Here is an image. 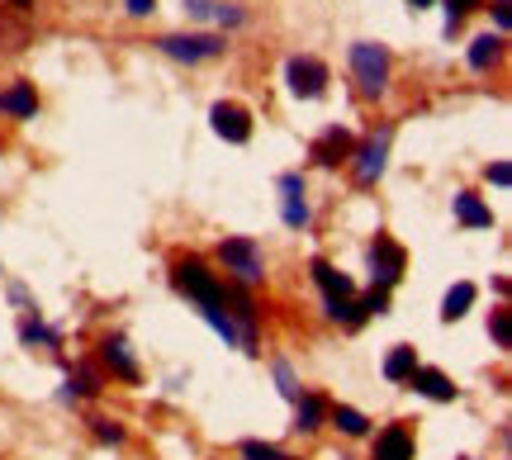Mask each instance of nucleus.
Masks as SVG:
<instances>
[{
    "label": "nucleus",
    "mask_w": 512,
    "mask_h": 460,
    "mask_svg": "<svg viewBox=\"0 0 512 460\" xmlns=\"http://www.w3.org/2000/svg\"><path fill=\"white\" fill-rule=\"evenodd\" d=\"M171 285H176L185 299H195V304H200V313L204 309H228V285H223V280L214 276L200 257L176 261V266H171Z\"/></svg>",
    "instance_id": "nucleus-1"
},
{
    "label": "nucleus",
    "mask_w": 512,
    "mask_h": 460,
    "mask_svg": "<svg viewBox=\"0 0 512 460\" xmlns=\"http://www.w3.org/2000/svg\"><path fill=\"white\" fill-rule=\"evenodd\" d=\"M351 76H356L361 95L380 100L389 91V48L384 43H351Z\"/></svg>",
    "instance_id": "nucleus-2"
},
{
    "label": "nucleus",
    "mask_w": 512,
    "mask_h": 460,
    "mask_svg": "<svg viewBox=\"0 0 512 460\" xmlns=\"http://www.w3.org/2000/svg\"><path fill=\"white\" fill-rule=\"evenodd\" d=\"M389 143H394V129L384 124V129L370 133L366 143H356V148H351V181L361 185V190L384 176V166H389Z\"/></svg>",
    "instance_id": "nucleus-3"
},
{
    "label": "nucleus",
    "mask_w": 512,
    "mask_h": 460,
    "mask_svg": "<svg viewBox=\"0 0 512 460\" xmlns=\"http://www.w3.org/2000/svg\"><path fill=\"white\" fill-rule=\"evenodd\" d=\"M214 257H219V266H223V271H228L233 280H238V285H261V276H266L256 238H223Z\"/></svg>",
    "instance_id": "nucleus-4"
},
{
    "label": "nucleus",
    "mask_w": 512,
    "mask_h": 460,
    "mask_svg": "<svg viewBox=\"0 0 512 460\" xmlns=\"http://www.w3.org/2000/svg\"><path fill=\"white\" fill-rule=\"evenodd\" d=\"M157 48L166 57L185 62V67H195V62H214V57L228 53V38L223 34H166V38H157Z\"/></svg>",
    "instance_id": "nucleus-5"
},
{
    "label": "nucleus",
    "mask_w": 512,
    "mask_h": 460,
    "mask_svg": "<svg viewBox=\"0 0 512 460\" xmlns=\"http://www.w3.org/2000/svg\"><path fill=\"white\" fill-rule=\"evenodd\" d=\"M403 266H408V252L389 233H375V242H370V285L394 290L403 280Z\"/></svg>",
    "instance_id": "nucleus-6"
},
{
    "label": "nucleus",
    "mask_w": 512,
    "mask_h": 460,
    "mask_svg": "<svg viewBox=\"0 0 512 460\" xmlns=\"http://www.w3.org/2000/svg\"><path fill=\"white\" fill-rule=\"evenodd\" d=\"M285 81H290V95L318 100V95L328 91V67H323L318 57H290V62H285Z\"/></svg>",
    "instance_id": "nucleus-7"
},
{
    "label": "nucleus",
    "mask_w": 512,
    "mask_h": 460,
    "mask_svg": "<svg viewBox=\"0 0 512 460\" xmlns=\"http://www.w3.org/2000/svg\"><path fill=\"white\" fill-rule=\"evenodd\" d=\"M280 219H285V228H309V200H304V176L299 171H285L280 176Z\"/></svg>",
    "instance_id": "nucleus-8"
},
{
    "label": "nucleus",
    "mask_w": 512,
    "mask_h": 460,
    "mask_svg": "<svg viewBox=\"0 0 512 460\" xmlns=\"http://www.w3.org/2000/svg\"><path fill=\"white\" fill-rule=\"evenodd\" d=\"M209 124H214V133H219L223 143H238V148L252 138V114L242 110V105H233V100H219L209 110Z\"/></svg>",
    "instance_id": "nucleus-9"
},
{
    "label": "nucleus",
    "mask_w": 512,
    "mask_h": 460,
    "mask_svg": "<svg viewBox=\"0 0 512 460\" xmlns=\"http://www.w3.org/2000/svg\"><path fill=\"white\" fill-rule=\"evenodd\" d=\"M100 366L110 370V375H119V380H128V385L143 380V370H138V361H133V351H128L124 337H105V342H100Z\"/></svg>",
    "instance_id": "nucleus-10"
},
{
    "label": "nucleus",
    "mask_w": 512,
    "mask_h": 460,
    "mask_svg": "<svg viewBox=\"0 0 512 460\" xmlns=\"http://www.w3.org/2000/svg\"><path fill=\"white\" fill-rule=\"evenodd\" d=\"M403 385H413L422 399H437V404H451V399L460 394L456 380H451L446 370H432V366H418L413 375H408V380H403Z\"/></svg>",
    "instance_id": "nucleus-11"
},
{
    "label": "nucleus",
    "mask_w": 512,
    "mask_h": 460,
    "mask_svg": "<svg viewBox=\"0 0 512 460\" xmlns=\"http://www.w3.org/2000/svg\"><path fill=\"white\" fill-rule=\"evenodd\" d=\"M351 148H356V138H351V129H337L332 124L318 143H313V162L318 166H337V162H351Z\"/></svg>",
    "instance_id": "nucleus-12"
},
{
    "label": "nucleus",
    "mask_w": 512,
    "mask_h": 460,
    "mask_svg": "<svg viewBox=\"0 0 512 460\" xmlns=\"http://www.w3.org/2000/svg\"><path fill=\"white\" fill-rule=\"evenodd\" d=\"M309 271H313V285H318V290H323L328 299H356V285H351V276H342V271H337L332 261L313 257Z\"/></svg>",
    "instance_id": "nucleus-13"
},
{
    "label": "nucleus",
    "mask_w": 512,
    "mask_h": 460,
    "mask_svg": "<svg viewBox=\"0 0 512 460\" xmlns=\"http://www.w3.org/2000/svg\"><path fill=\"white\" fill-rule=\"evenodd\" d=\"M0 114H10V119H34L38 114L34 81H15V86H5V91H0Z\"/></svg>",
    "instance_id": "nucleus-14"
},
{
    "label": "nucleus",
    "mask_w": 512,
    "mask_h": 460,
    "mask_svg": "<svg viewBox=\"0 0 512 460\" xmlns=\"http://www.w3.org/2000/svg\"><path fill=\"white\" fill-rule=\"evenodd\" d=\"M375 460H413V432L403 423H389L375 437Z\"/></svg>",
    "instance_id": "nucleus-15"
},
{
    "label": "nucleus",
    "mask_w": 512,
    "mask_h": 460,
    "mask_svg": "<svg viewBox=\"0 0 512 460\" xmlns=\"http://www.w3.org/2000/svg\"><path fill=\"white\" fill-rule=\"evenodd\" d=\"M456 219H460V228H494V209L479 200L475 190H460L456 195Z\"/></svg>",
    "instance_id": "nucleus-16"
},
{
    "label": "nucleus",
    "mask_w": 512,
    "mask_h": 460,
    "mask_svg": "<svg viewBox=\"0 0 512 460\" xmlns=\"http://www.w3.org/2000/svg\"><path fill=\"white\" fill-rule=\"evenodd\" d=\"M503 34H479L475 43H470V53H465V62H470V72H489V67H498V57H503Z\"/></svg>",
    "instance_id": "nucleus-17"
},
{
    "label": "nucleus",
    "mask_w": 512,
    "mask_h": 460,
    "mask_svg": "<svg viewBox=\"0 0 512 460\" xmlns=\"http://www.w3.org/2000/svg\"><path fill=\"white\" fill-rule=\"evenodd\" d=\"M475 299H479L475 285H470V280H456V285L446 290V299H441V318H446V323H460V318L470 313V304H475Z\"/></svg>",
    "instance_id": "nucleus-18"
},
{
    "label": "nucleus",
    "mask_w": 512,
    "mask_h": 460,
    "mask_svg": "<svg viewBox=\"0 0 512 460\" xmlns=\"http://www.w3.org/2000/svg\"><path fill=\"white\" fill-rule=\"evenodd\" d=\"M323 418H328V404H323L318 394H299V399H294V427H299V432H318Z\"/></svg>",
    "instance_id": "nucleus-19"
},
{
    "label": "nucleus",
    "mask_w": 512,
    "mask_h": 460,
    "mask_svg": "<svg viewBox=\"0 0 512 460\" xmlns=\"http://www.w3.org/2000/svg\"><path fill=\"white\" fill-rule=\"evenodd\" d=\"M413 370H418V351L413 347H394L384 356V380H394V385H403Z\"/></svg>",
    "instance_id": "nucleus-20"
},
{
    "label": "nucleus",
    "mask_w": 512,
    "mask_h": 460,
    "mask_svg": "<svg viewBox=\"0 0 512 460\" xmlns=\"http://www.w3.org/2000/svg\"><path fill=\"white\" fill-rule=\"evenodd\" d=\"M100 394V375L91 366H76L67 375V389H62V399H95Z\"/></svg>",
    "instance_id": "nucleus-21"
},
{
    "label": "nucleus",
    "mask_w": 512,
    "mask_h": 460,
    "mask_svg": "<svg viewBox=\"0 0 512 460\" xmlns=\"http://www.w3.org/2000/svg\"><path fill=\"white\" fill-rule=\"evenodd\" d=\"M332 423H337V432H347V437H366L370 432V418L361 413V408H351V404L332 408Z\"/></svg>",
    "instance_id": "nucleus-22"
},
{
    "label": "nucleus",
    "mask_w": 512,
    "mask_h": 460,
    "mask_svg": "<svg viewBox=\"0 0 512 460\" xmlns=\"http://www.w3.org/2000/svg\"><path fill=\"white\" fill-rule=\"evenodd\" d=\"M19 342H24V347H57V332L43 328V323H38V309H34L19 323Z\"/></svg>",
    "instance_id": "nucleus-23"
},
{
    "label": "nucleus",
    "mask_w": 512,
    "mask_h": 460,
    "mask_svg": "<svg viewBox=\"0 0 512 460\" xmlns=\"http://www.w3.org/2000/svg\"><path fill=\"white\" fill-rule=\"evenodd\" d=\"M489 332H494V347H503V351L512 347V313H508V304L489 309Z\"/></svg>",
    "instance_id": "nucleus-24"
},
{
    "label": "nucleus",
    "mask_w": 512,
    "mask_h": 460,
    "mask_svg": "<svg viewBox=\"0 0 512 460\" xmlns=\"http://www.w3.org/2000/svg\"><path fill=\"white\" fill-rule=\"evenodd\" d=\"M484 0H446V34H456L460 29V19L470 15V10H479Z\"/></svg>",
    "instance_id": "nucleus-25"
},
{
    "label": "nucleus",
    "mask_w": 512,
    "mask_h": 460,
    "mask_svg": "<svg viewBox=\"0 0 512 460\" xmlns=\"http://www.w3.org/2000/svg\"><path fill=\"white\" fill-rule=\"evenodd\" d=\"M275 385H280V394H285V399H299V380H294V366L290 361H275Z\"/></svg>",
    "instance_id": "nucleus-26"
},
{
    "label": "nucleus",
    "mask_w": 512,
    "mask_h": 460,
    "mask_svg": "<svg viewBox=\"0 0 512 460\" xmlns=\"http://www.w3.org/2000/svg\"><path fill=\"white\" fill-rule=\"evenodd\" d=\"M238 451H242V460H290L280 446H266V442H242Z\"/></svg>",
    "instance_id": "nucleus-27"
},
{
    "label": "nucleus",
    "mask_w": 512,
    "mask_h": 460,
    "mask_svg": "<svg viewBox=\"0 0 512 460\" xmlns=\"http://www.w3.org/2000/svg\"><path fill=\"white\" fill-rule=\"evenodd\" d=\"M214 19H219L223 29H242V24H247V10H242V5H214Z\"/></svg>",
    "instance_id": "nucleus-28"
},
{
    "label": "nucleus",
    "mask_w": 512,
    "mask_h": 460,
    "mask_svg": "<svg viewBox=\"0 0 512 460\" xmlns=\"http://www.w3.org/2000/svg\"><path fill=\"white\" fill-rule=\"evenodd\" d=\"M91 423H95V437H100V442H110V446L124 442V427L119 423H110V418H91Z\"/></svg>",
    "instance_id": "nucleus-29"
},
{
    "label": "nucleus",
    "mask_w": 512,
    "mask_h": 460,
    "mask_svg": "<svg viewBox=\"0 0 512 460\" xmlns=\"http://www.w3.org/2000/svg\"><path fill=\"white\" fill-rule=\"evenodd\" d=\"M494 24H498V34H508V24H512V0H494Z\"/></svg>",
    "instance_id": "nucleus-30"
},
{
    "label": "nucleus",
    "mask_w": 512,
    "mask_h": 460,
    "mask_svg": "<svg viewBox=\"0 0 512 460\" xmlns=\"http://www.w3.org/2000/svg\"><path fill=\"white\" fill-rule=\"evenodd\" d=\"M484 176H489V181H494L498 190H503V185L512 181V166H508V162H494V166H489V171H484Z\"/></svg>",
    "instance_id": "nucleus-31"
},
{
    "label": "nucleus",
    "mask_w": 512,
    "mask_h": 460,
    "mask_svg": "<svg viewBox=\"0 0 512 460\" xmlns=\"http://www.w3.org/2000/svg\"><path fill=\"white\" fill-rule=\"evenodd\" d=\"M214 5H219V0H185V10H190L195 19H209L214 15Z\"/></svg>",
    "instance_id": "nucleus-32"
},
{
    "label": "nucleus",
    "mask_w": 512,
    "mask_h": 460,
    "mask_svg": "<svg viewBox=\"0 0 512 460\" xmlns=\"http://www.w3.org/2000/svg\"><path fill=\"white\" fill-rule=\"evenodd\" d=\"M124 10L133 19H143V15H152V10H157V0H124Z\"/></svg>",
    "instance_id": "nucleus-33"
},
{
    "label": "nucleus",
    "mask_w": 512,
    "mask_h": 460,
    "mask_svg": "<svg viewBox=\"0 0 512 460\" xmlns=\"http://www.w3.org/2000/svg\"><path fill=\"white\" fill-rule=\"evenodd\" d=\"M408 5H413V10H427V5H432V0H408Z\"/></svg>",
    "instance_id": "nucleus-34"
},
{
    "label": "nucleus",
    "mask_w": 512,
    "mask_h": 460,
    "mask_svg": "<svg viewBox=\"0 0 512 460\" xmlns=\"http://www.w3.org/2000/svg\"><path fill=\"white\" fill-rule=\"evenodd\" d=\"M15 5H19V10H34V0H15Z\"/></svg>",
    "instance_id": "nucleus-35"
}]
</instances>
